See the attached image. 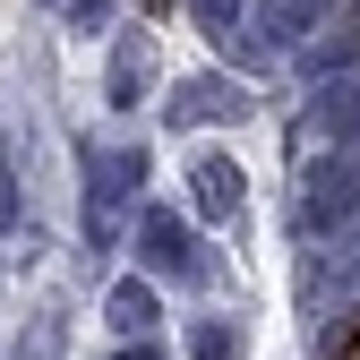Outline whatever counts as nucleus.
<instances>
[{
    "label": "nucleus",
    "instance_id": "1",
    "mask_svg": "<svg viewBox=\"0 0 360 360\" xmlns=\"http://www.w3.org/2000/svg\"><path fill=\"white\" fill-rule=\"evenodd\" d=\"M352 214H360V163L326 146L300 172V232H335V223H352Z\"/></svg>",
    "mask_w": 360,
    "mask_h": 360
},
{
    "label": "nucleus",
    "instance_id": "2",
    "mask_svg": "<svg viewBox=\"0 0 360 360\" xmlns=\"http://www.w3.org/2000/svg\"><path fill=\"white\" fill-rule=\"evenodd\" d=\"M326 18H335V0H257L240 52H249V60H275V52H292V43H309Z\"/></svg>",
    "mask_w": 360,
    "mask_h": 360
},
{
    "label": "nucleus",
    "instance_id": "3",
    "mask_svg": "<svg viewBox=\"0 0 360 360\" xmlns=\"http://www.w3.org/2000/svg\"><path fill=\"white\" fill-rule=\"evenodd\" d=\"M146 155L138 146H120V155H86V240L112 249L120 240V180H138Z\"/></svg>",
    "mask_w": 360,
    "mask_h": 360
},
{
    "label": "nucleus",
    "instance_id": "4",
    "mask_svg": "<svg viewBox=\"0 0 360 360\" xmlns=\"http://www.w3.org/2000/svg\"><path fill=\"white\" fill-rule=\"evenodd\" d=\"M240 112H249L240 77H214V69H206V77H180V86H172V112H163V120H172V129H223V120H240Z\"/></svg>",
    "mask_w": 360,
    "mask_h": 360
},
{
    "label": "nucleus",
    "instance_id": "5",
    "mask_svg": "<svg viewBox=\"0 0 360 360\" xmlns=\"http://www.w3.org/2000/svg\"><path fill=\"white\" fill-rule=\"evenodd\" d=\"M138 249H146L155 275H206V257H198V240H189V223H180L172 206H155V214L138 223Z\"/></svg>",
    "mask_w": 360,
    "mask_h": 360
},
{
    "label": "nucleus",
    "instance_id": "6",
    "mask_svg": "<svg viewBox=\"0 0 360 360\" xmlns=\"http://www.w3.org/2000/svg\"><path fill=\"white\" fill-rule=\"evenodd\" d=\"M189 189H198V214L206 223H232L240 214V163L232 155H198L189 163Z\"/></svg>",
    "mask_w": 360,
    "mask_h": 360
},
{
    "label": "nucleus",
    "instance_id": "7",
    "mask_svg": "<svg viewBox=\"0 0 360 360\" xmlns=\"http://www.w3.org/2000/svg\"><path fill=\"white\" fill-rule=\"evenodd\" d=\"M103 318L120 326V343H146L155 318H163V309H155V283H146V275H120V283L103 292Z\"/></svg>",
    "mask_w": 360,
    "mask_h": 360
},
{
    "label": "nucleus",
    "instance_id": "8",
    "mask_svg": "<svg viewBox=\"0 0 360 360\" xmlns=\"http://www.w3.org/2000/svg\"><path fill=\"white\" fill-rule=\"evenodd\" d=\"M309 120H318L326 146H352V138H360V77H326L318 103H309Z\"/></svg>",
    "mask_w": 360,
    "mask_h": 360
},
{
    "label": "nucleus",
    "instance_id": "9",
    "mask_svg": "<svg viewBox=\"0 0 360 360\" xmlns=\"http://www.w3.org/2000/svg\"><path fill=\"white\" fill-rule=\"evenodd\" d=\"M146 77H155V52H146V43H138V34H129V43H120V52H112V77H103V86H112V103L129 112V103H138V95H146Z\"/></svg>",
    "mask_w": 360,
    "mask_h": 360
},
{
    "label": "nucleus",
    "instance_id": "10",
    "mask_svg": "<svg viewBox=\"0 0 360 360\" xmlns=\"http://www.w3.org/2000/svg\"><path fill=\"white\" fill-rule=\"evenodd\" d=\"M189 360H240V326H223V318L189 326Z\"/></svg>",
    "mask_w": 360,
    "mask_h": 360
},
{
    "label": "nucleus",
    "instance_id": "11",
    "mask_svg": "<svg viewBox=\"0 0 360 360\" xmlns=\"http://www.w3.org/2000/svg\"><path fill=\"white\" fill-rule=\"evenodd\" d=\"M198 18H206V34H223V43L249 34V26H240V0H198Z\"/></svg>",
    "mask_w": 360,
    "mask_h": 360
},
{
    "label": "nucleus",
    "instance_id": "12",
    "mask_svg": "<svg viewBox=\"0 0 360 360\" xmlns=\"http://www.w3.org/2000/svg\"><path fill=\"white\" fill-rule=\"evenodd\" d=\"M52 352H60V318H34L26 343H18V360H52Z\"/></svg>",
    "mask_w": 360,
    "mask_h": 360
},
{
    "label": "nucleus",
    "instance_id": "13",
    "mask_svg": "<svg viewBox=\"0 0 360 360\" xmlns=\"http://www.w3.org/2000/svg\"><path fill=\"white\" fill-rule=\"evenodd\" d=\"M9 223H18V172L0 163V232H9Z\"/></svg>",
    "mask_w": 360,
    "mask_h": 360
},
{
    "label": "nucleus",
    "instance_id": "14",
    "mask_svg": "<svg viewBox=\"0 0 360 360\" xmlns=\"http://www.w3.org/2000/svg\"><path fill=\"white\" fill-rule=\"evenodd\" d=\"M60 9H69L77 26H95V18H103V0H60Z\"/></svg>",
    "mask_w": 360,
    "mask_h": 360
},
{
    "label": "nucleus",
    "instance_id": "15",
    "mask_svg": "<svg viewBox=\"0 0 360 360\" xmlns=\"http://www.w3.org/2000/svg\"><path fill=\"white\" fill-rule=\"evenodd\" d=\"M112 360H163V352H146V343H120V352H112Z\"/></svg>",
    "mask_w": 360,
    "mask_h": 360
},
{
    "label": "nucleus",
    "instance_id": "16",
    "mask_svg": "<svg viewBox=\"0 0 360 360\" xmlns=\"http://www.w3.org/2000/svg\"><path fill=\"white\" fill-rule=\"evenodd\" d=\"M352 360H360V352H352Z\"/></svg>",
    "mask_w": 360,
    "mask_h": 360
}]
</instances>
